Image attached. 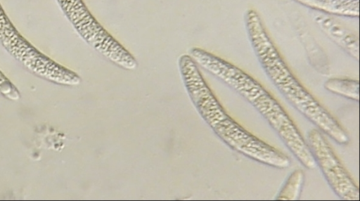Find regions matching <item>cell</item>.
Here are the masks:
<instances>
[{
	"instance_id": "6da1fadb",
	"label": "cell",
	"mask_w": 360,
	"mask_h": 201,
	"mask_svg": "<svg viewBox=\"0 0 360 201\" xmlns=\"http://www.w3.org/2000/svg\"><path fill=\"white\" fill-rule=\"evenodd\" d=\"M178 64L184 87L195 108L222 141L259 163L279 169L290 166L291 161L286 155L251 134L225 112L188 55L181 56Z\"/></svg>"
},
{
	"instance_id": "7a4b0ae2",
	"label": "cell",
	"mask_w": 360,
	"mask_h": 201,
	"mask_svg": "<svg viewBox=\"0 0 360 201\" xmlns=\"http://www.w3.org/2000/svg\"><path fill=\"white\" fill-rule=\"evenodd\" d=\"M188 56L198 67L236 91L254 106L304 167L311 170L317 167L307 143L292 121L257 82L239 68L202 49L192 48Z\"/></svg>"
},
{
	"instance_id": "3957f363",
	"label": "cell",
	"mask_w": 360,
	"mask_h": 201,
	"mask_svg": "<svg viewBox=\"0 0 360 201\" xmlns=\"http://www.w3.org/2000/svg\"><path fill=\"white\" fill-rule=\"evenodd\" d=\"M252 47L264 72L286 100L304 117L340 145L349 138L333 116L299 83L269 39L258 14L252 10L245 15Z\"/></svg>"
},
{
	"instance_id": "277c9868",
	"label": "cell",
	"mask_w": 360,
	"mask_h": 201,
	"mask_svg": "<svg viewBox=\"0 0 360 201\" xmlns=\"http://www.w3.org/2000/svg\"><path fill=\"white\" fill-rule=\"evenodd\" d=\"M0 44L25 69L40 78L66 86H77L82 82L76 72L43 54L24 38L10 20L1 4Z\"/></svg>"
},
{
	"instance_id": "5b68a950",
	"label": "cell",
	"mask_w": 360,
	"mask_h": 201,
	"mask_svg": "<svg viewBox=\"0 0 360 201\" xmlns=\"http://www.w3.org/2000/svg\"><path fill=\"white\" fill-rule=\"evenodd\" d=\"M57 1L80 37L102 56L125 70L138 68L135 58L96 20L83 0Z\"/></svg>"
},
{
	"instance_id": "8992f818",
	"label": "cell",
	"mask_w": 360,
	"mask_h": 201,
	"mask_svg": "<svg viewBox=\"0 0 360 201\" xmlns=\"http://www.w3.org/2000/svg\"><path fill=\"white\" fill-rule=\"evenodd\" d=\"M311 153L334 193L344 200H359V190L335 155L321 132L311 129L307 135Z\"/></svg>"
},
{
	"instance_id": "52a82bcc",
	"label": "cell",
	"mask_w": 360,
	"mask_h": 201,
	"mask_svg": "<svg viewBox=\"0 0 360 201\" xmlns=\"http://www.w3.org/2000/svg\"><path fill=\"white\" fill-rule=\"evenodd\" d=\"M316 12L341 18H359V0H293Z\"/></svg>"
},
{
	"instance_id": "ba28073f",
	"label": "cell",
	"mask_w": 360,
	"mask_h": 201,
	"mask_svg": "<svg viewBox=\"0 0 360 201\" xmlns=\"http://www.w3.org/2000/svg\"><path fill=\"white\" fill-rule=\"evenodd\" d=\"M316 22L330 40L353 58L359 59V42L352 34L328 18L320 16Z\"/></svg>"
},
{
	"instance_id": "9c48e42d",
	"label": "cell",
	"mask_w": 360,
	"mask_h": 201,
	"mask_svg": "<svg viewBox=\"0 0 360 201\" xmlns=\"http://www.w3.org/2000/svg\"><path fill=\"white\" fill-rule=\"evenodd\" d=\"M324 88L329 92L352 100L359 101V82L348 79H330L324 84Z\"/></svg>"
},
{
	"instance_id": "30bf717a",
	"label": "cell",
	"mask_w": 360,
	"mask_h": 201,
	"mask_svg": "<svg viewBox=\"0 0 360 201\" xmlns=\"http://www.w3.org/2000/svg\"><path fill=\"white\" fill-rule=\"evenodd\" d=\"M304 183V174L301 169H296L290 175L282 187L276 200H299Z\"/></svg>"
},
{
	"instance_id": "8fae6325",
	"label": "cell",
	"mask_w": 360,
	"mask_h": 201,
	"mask_svg": "<svg viewBox=\"0 0 360 201\" xmlns=\"http://www.w3.org/2000/svg\"><path fill=\"white\" fill-rule=\"evenodd\" d=\"M0 93L9 100L17 101L20 99L18 89L12 82L0 71Z\"/></svg>"
}]
</instances>
